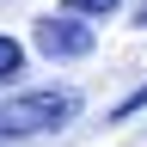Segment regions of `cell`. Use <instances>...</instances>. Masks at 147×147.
Listing matches in <instances>:
<instances>
[{
    "label": "cell",
    "mask_w": 147,
    "mask_h": 147,
    "mask_svg": "<svg viewBox=\"0 0 147 147\" xmlns=\"http://www.w3.org/2000/svg\"><path fill=\"white\" fill-rule=\"evenodd\" d=\"M123 0H67V18H110Z\"/></svg>",
    "instance_id": "277c9868"
},
{
    "label": "cell",
    "mask_w": 147,
    "mask_h": 147,
    "mask_svg": "<svg viewBox=\"0 0 147 147\" xmlns=\"http://www.w3.org/2000/svg\"><path fill=\"white\" fill-rule=\"evenodd\" d=\"M135 25H147V6H141V12H135Z\"/></svg>",
    "instance_id": "8992f818"
},
{
    "label": "cell",
    "mask_w": 147,
    "mask_h": 147,
    "mask_svg": "<svg viewBox=\"0 0 147 147\" xmlns=\"http://www.w3.org/2000/svg\"><path fill=\"white\" fill-rule=\"evenodd\" d=\"M80 117V92L74 86H37V92H12L0 98V147H18V141H37V135H55Z\"/></svg>",
    "instance_id": "6da1fadb"
},
{
    "label": "cell",
    "mask_w": 147,
    "mask_h": 147,
    "mask_svg": "<svg viewBox=\"0 0 147 147\" xmlns=\"http://www.w3.org/2000/svg\"><path fill=\"white\" fill-rule=\"evenodd\" d=\"M141 104H147V86H141V92H129V98H123L117 110H110V117H117V123H123V117H135V110H141Z\"/></svg>",
    "instance_id": "5b68a950"
},
{
    "label": "cell",
    "mask_w": 147,
    "mask_h": 147,
    "mask_svg": "<svg viewBox=\"0 0 147 147\" xmlns=\"http://www.w3.org/2000/svg\"><path fill=\"white\" fill-rule=\"evenodd\" d=\"M18 74H25V43L0 31V80H18Z\"/></svg>",
    "instance_id": "3957f363"
},
{
    "label": "cell",
    "mask_w": 147,
    "mask_h": 147,
    "mask_svg": "<svg viewBox=\"0 0 147 147\" xmlns=\"http://www.w3.org/2000/svg\"><path fill=\"white\" fill-rule=\"evenodd\" d=\"M31 43H37V55H49V61H80V55H92L98 31L80 25V18H67V12H49V18H37Z\"/></svg>",
    "instance_id": "7a4b0ae2"
}]
</instances>
